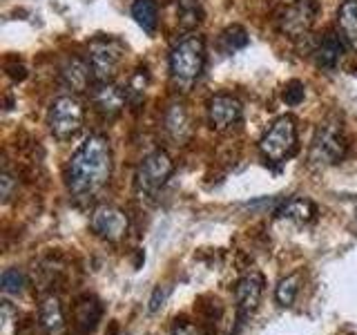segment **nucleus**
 Masks as SVG:
<instances>
[{"label": "nucleus", "instance_id": "obj_32", "mask_svg": "<svg viewBox=\"0 0 357 335\" xmlns=\"http://www.w3.org/2000/svg\"><path fill=\"white\" fill-rule=\"evenodd\" d=\"M355 219H357V210H355Z\"/></svg>", "mask_w": 357, "mask_h": 335}, {"label": "nucleus", "instance_id": "obj_7", "mask_svg": "<svg viewBox=\"0 0 357 335\" xmlns=\"http://www.w3.org/2000/svg\"><path fill=\"white\" fill-rule=\"evenodd\" d=\"M83 119H85V110L83 103L76 96H59L50 105V114H47V126L56 139H72L78 130L83 128Z\"/></svg>", "mask_w": 357, "mask_h": 335}, {"label": "nucleus", "instance_id": "obj_16", "mask_svg": "<svg viewBox=\"0 0 357 335\" xmlns=\"http://www.w3.org/2000/svg\"><path fill=\"white\" fill-rule=\"evenodd\" d=\"M344 47H346V43L340 34H326L315 50L317 65L324 67V70H331V72L337 70L342 63V56H344Z\"/></svg>", "mask_w": 357, "mask_h": 335}, {"label": "nucleus", "instance_id": "obj_6", "mask_svg": "<svg viewBox=\"0 0 357 335\" xmlns=\"http://www.w3.org/2000/svg\"><path fill=\"white\" fill-rule=\"evenodd\" d=\"M174 170V161L170 159V154L163 150L150 152L145 159L139 163L137 172H134V188L139 195H156L165 186V181L170 179Z\"/></svg>", "mask_w": 357, "mask_h": 335}, {"label": "nucleus", "instance_id": "obj_23", "mask_svg": "<svg viewBox=\"0 0 357 335\" xmlns=\"http://www.w3.org/2000/svg\"><path fill=\"white\" fill-rule=\"evenodd\" d=\"M248 43H250L248 31H245L241 25H230V27L223 29V34H221V47L226 50L228 54L243 50Z\"/></svg>", "mask_w": 357, "mask_h": 335}, {"label": "nucleus", "instance_id": "obj_30", "mask_svg": "<svg viewBox=\"0 0 357 335\" xmlns=\"http://www.w3.org/2000/svg\"><path fill=\"white\" fill-rule=\"evenodd\" d=\"M172 335H201L199 329L195 327V324H190V322H176L174 327H172Z\"/></svg>", "mask_w": 357, "mask_h": 335}, {"label": "nucleus", "instance_id": "obj_31", "mask_svg": "<svg viewBox=\"0 0 357 335\" xmlns=\"http://www.w3.org/2000/svg\"><path fill=\"white\" fill-rule=\"evenodd\" d=\"M7 74L14 78V81H25V76H27V70L22 65H16V67H9L7 65Z\"/></svg>", "mask_w": 357, "mask_h": 335}, {"label": "nucleus", "instance_id": "obj_25", "mask_svg": "<svg viewBox=\"0 0 357 335\" xmlns=\"http://www.w3.org/2000/svg\"><path fill=\"white\" fill-rule=\"evenodd\" d=\"M148 81H150V76H148V70H137L132 74L130 78V83L126 87V94H128V103L132 105H141V100L145 98V87H148Z\"/></svg>", "mask_w": 357, "mask_h": 335}, {"label": "nucleus", "instance_id": "obj_19", "mask_svg": "<svg viewBox=\"0 0 357 335\" xmlns=\"http://www.w3.org/2000/svg\"><path fill=\"white\" fill-rule=\"evenodd\" d=\"M277 217L297 221V223H308L317 217V206L312 204L310 199L295 197V199L284 201V204L277 208Z\"/></svg>", "mask_w": 357, "mask_h": 335}, {"label": "nucleus", "instance_id": "obj_26", "mask_svg": "<svg viewBox=\"0 0 357 335\" xmlns=\"http://www.w3.org/2000/svg\"><path fill=\"white\" fill-rule=\"evenodd\" d=\"M0 335H18V311L7 299L0 306Z\"/></svg>", "mask_w": 357, "mask_h": 335}, {"label": "nucleus", "instance_id": "obj_24", "mask_svg": "<svg viewBox=\"0 0 357 335\" xmlns=\"http://www.w3.org/2000/svg\"><path fill=\"white\" fill-rule=\"evenodd\" d=\"M299 293V275H288L275 288V299L279 306H293V302Z\"/></svg>", "mask_w": 357, "mask_h": 335}, {"label": "nucleus", "instance_id": "obj_3", "mask_svg": "<svg viewBox=\"0 0 357 335\" xmlns=\"http://www.w3.org/2000/svg\"><path fill=\"white\" fill-rule=\"evenodd\" d=\"M346 150H349V141H346L342 123L340 119L331 117L324 123H319L310 143L308 161L312 165H335L346 156Z\"/></svg>", "mask_w": 357, "mask_h": 335}, {"label": "nucleus", "instance_id": "obj_8", "mask_svg": "<svg viewBox=\"0 0 357 335\" xmlns=\"http://www.w3.org/2000/svg\"><path fill=\"white\" fill-rule=\"evenodd\" d=\"M89 228H92V232L96 234V237L105 239V241H121L130 230L128 212L121 210L119 206L100 204L92 210Z\"/></svg>", "mask_w": 357, "mask_h": 335}, {"label": "nucleus", "instance_id": "obj_4", "mask_svg": "<svg viewBox=\"0 0 357 335\" xmlns=\"http://www.w3.org/2000/svg\"><path fill=\"white\" fill-rule=\"evenodd\" d=\"M297 150V123L293 117H279L259 139V152L268 163H284Z\"/></svg>", "mask_w": 357, "mask_h": 335}, {"label": "nucleus", "instance_id": "obj_1", "mask_svg": "<svg viewBox=\"0 0 357 335\" xmlns=\"http://www.w3.org/2000/svg\"><path fill=\"white\" fill-rule=\"evenodd\" d=\"M67 190L76 199H92L112 177V145L103 134L87 137L67 163Z\"/></svg>", "mask_w": 357, "mask_h": 335}, {"label": "nucleus", "instance_id": "obj_9", "mask_svg": "<svg viewBox=\"0 0 357 335\" xmlns=\"http://www.w3.org/2000/svg\"><path fill=\"white\" fill-rule=\"evenodd\" d=\"M317 3L315 0H293L279 18V29L288 38H301L315 25Z\"/></svg>", "mask_w": 357, "mask_h": 335}, {"label": "nucleus", "instance_id": "obj_29", "mask_svg": "<svg viewBox=\"0 0 357 335\" xmlns=\"http://www.w3.org/2000/svg\"><path fill=\"white\" fill-rule=\"evenodd\" d=\"M167 295H170V288H156L154 290V295L150 297V306H148V311L150 313H156V311H159L161 306H163V302L167 299Z\"/></svg>", "mask_w": 357, "mask_h": 335}, {"label": "nucleus", "instance_id": "obj_10", "mask_svg": "<svg viewBox=\"0 0 357 335\" xmlns=\"http://www.w3.org/2000/svg\"><path fill=\"white\" fill-rule=\"evenodd\" d=\"M264 295V275L259 271H248L239 277L237 288H234V302H237V318L245 322L252 313L259 308Z\"/></svg>", "mask_w": 357, "mask_h": 335}, {"label": "nucleus", "instance_id": "obj_11", "mask_svg": "<svg viewBox=\"0 0 357 335\" xmlns=\"http://www.w3.org/2000/svg\"><path fill=\"white\" fill-rule=\"evenodd\" d=\"M241 119V103L232 94H217L208 103V121L217 132L230 130Z\"/></svg>", "mask_w": 357, "mask_h": 335}, {"label": "nucleus", "instance_id": "obj_18", "mask_svg": "<svg viewBox=\"0 0 357 335\" xmlns=\"http://www.w3.org/2000/svg\"><path fill=\"white\" fill-rule=\"evenodd\" d=\"M337 34L346 47L357 50V0H346L337 11Z\"/></svg>", "mask_w": 357, "mask_h": 335}, {"label": "nucleus", "instance_id": "obj_17", "mask_svg": "<svg viewBox=\"0 0 357 335\" xmlns=\"http://www.w3.org/2000/svg\"><path fill=\"white\" fill-rule=\"evenodd\" d=\"M163 123H165V132L170 134V139L176 143H185L190 132H192V128H190V117L181 103H172L165 110Z\"/></svg>", "mask_w": 357, "mask_h": 335}, {"label": "nucleus", "instance_id": "obj_15", "mask_svg": "<svg viewBox=\"0 0 357 335\" xmlns=\"http://www.w3.org/2000/svg\"><path fill=\"white\" fill-rule=\"evenodd\" d=\"M61 78L63 83L74 89V92H87L89 89V83L94 81L92 76V70H89V63L78 59V56H70L63 67H61Z\"/></svg>", "mask_w": 357, "mask_h": 335}, {"label": "nucleus", "instance_id": "obj_20", "mask_svg": "<svg viewBox=\"0 0 357 335\" xmlns=\"http://www.w3.org/2000/svg\"><path fill=\"white\" fill-rule=\"evenodd\" d=\"M132 18L137 20V25L152 34L156 29V22H159V9H156L154 0H134L132 3Z\"/></svg>", "mask_w": 357, "mask_h": 335}, {"label": "nucleus", "instance_id": "obj_21", "mask_svg": "<svg viewBox=\"0 0 357 335\" xmlns=\"http://www.w3.org/2000/svg\"><path fill=\"white\" fill-rule=\"evenodd\" d=\"M176 16L181 29H195L204 20V9H201L199 0H178Z\"/></svg>", "mask_w": 357, "mask_h": 335}, {"label": "nucleus", "instance_id": "obj_22", "mask_svg": "<svg viewBox=\"0 0 357 335\" xmlns=\"http://www.w3.org/2000/svg\"><path fill=\"white\" fill-rule=\"evenodd\" d=\"M0 284H3V293L7 297H20L27 290V275L20 268H5Z\"/></svg>", "mask_w": 357, "mask_h": 335}, {"label": "nucleus", "instance_id": "obj_5", "mask_svg": "<svg viewBox=\"0 0 357 335\" xmlns=\"http://www.w3.org/2000/svg\"><path fill=\"white\" fill-rule=\"evenodd\" d=\"M126 47L112 36H98L87 45V63L92 70L94 83H107L116 76Z\"/></svg>", "mask_w": 357, "mask_h": 335}, {"label": "nucleus", "instance_id": "obj_28", "mask_svg": "<svg viewBox=\"0 0 357 335\" xmlns=\"http://www.w3.org/2000/svg\"><path fill=\"white\" fill-rule=\"evenodd\" d=\"M18 190V181L16 177L11 172H3L0 174V195H3V204H9L11 199H14V193Z\"/></svg>", "mask_w": 357, "mask_h": 335}, {"label": "nucleus", "instance_id": "obj_12", "mask_svg": "<svg viewBox=\"0 0 357 335\" xmlns=\"http://www.w3.org/2000/svg\"><path fill=\"white\" fill-rule=\"evenodd\" d=\"M92 103H94V107L105 119H114V117L121 114V110L126 107L128 94H126V89L114 85L112 81H107V83H96L92 87Z\"/></svg>", "mask_w": 357, "mask_h": 335}, {"label": "nucleus", "instance_id": "obj_13", "mask_svg": "<svg viewBox=\"0 0 357 335\" xmlns=\"http://www.w3.org/2000/svg\"><path fill=\"white\" fill-rule=\"evenodd\" d=\"M38 324L45 335H67L70 327H67V318L61 299L54 293L45 295L38 304Z\"/></svg>", "mask_w": 357, "mask_h": 335}, {"label": "nucleus", "instance_id": "obj_14", "mask_svg": "<svg viewBox=\"0 0 357 335\" xmlns=\"http://www.w3.org/2000/svg\"><path fill=\"white\" fill-rule=\"evenodd\" d=\"M103 315V306L94 295H83L74 304V329L78 335H89Z\"/></svg>", "mask_w": 357, "mask_h": 335}, {"label": "nucleus", "instance_id": "obj_27", "mask_svg": "<svg viewBox=\"0 0 357 335\" xmlns=\"http://www.w3.org/2000/svg\"><path fill=\"white\" fill-rule=\"evenodd\" d=\"M282 98H284L286 105H293V107L299 105L301 100L306 98V87H304V83H301V81H288L286 87H284Z\"/></svg>", "mask_w": 357, "mask_h": 335}, {"label": "nucleus", "instance_id": "obj_2", "mask_svg": "<svg viewBox=\"0 0 357 335\" xmlns=\"http://www.w3.org/2000/svg\"><path fill=\"white\" fill-rule=\"evenodd\" d=\"M206 65V43L197 34L178 40L170 52V76L178 87H192Z\"/></svg>", "mask_w": 357, "mask_h": 335}]
</instances>
